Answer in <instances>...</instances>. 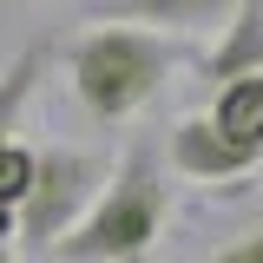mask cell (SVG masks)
<instances>
[{"label": "cell", "mask_w": 263, "mask_h": 263, "mask_svg": "<svg viewBox=\"0 0 263 263\" xmlns=\"http://www.w3.org/2000/svg\"><path fill=\"white\" fill-rule=\"evenodd\" d=\"M184 53L191 46L178 33L138 27V20H99L92 33H79L66 46V79H72V99L86 105V119L125 125L171 86Z\"/></svg>", "instance_id": "obj_1"}, {"label": "cell", "mask_w": 263, "mask_h": 263, "mask_svg": "<svg viewBox=\"0 0 263 263\" xmlns=\"http://www.w3.org/2000/svg\"><path fill=\"white\" fill-rule=\"evenodd\" d=\"M171 224V178H164V152L158 145H125L112 178L99 184L92 211L53 243V257L66 263H145L152 243Z\"/></svg>", "instance_id": "obj_2"}, {"label": "cell", "mask_w": 263, "mask_h": 263, "mask_svg": "<svg viewBox=\"0 0 263 263\" xmlns=\"http://www.w3.org/2000/svg\"><path fill=\"white\" fill-rule=\"evenodd\" d=\"M105 178H112V164L92 158V152H72V145L33 152V184L20 197V237L33 250H53L66 230L92 211V197H99Z\"/></svg>", "instance_id": "obj_3"}, {"label": "cell", "mask_w": 263, "mask_h": 263, "mask_svg": "<svg viewBox=\"0 0 263 263\" xmlns=\"http://www.w3.org/2000/svg\"><path fill=\"white\" fill-rule=\"evenodd\" d=\"M164 164L178 178L204 184V191H243L263 171V145H230L204 112H191V119H178L171 138H164Z\"/></svg>", "instance_id": "obj_4"}, {"label": "cell", "mask_w": 263, "mask_h": 263, "mask_svg": "<svg viewBox=\"0 0 263 263\" xmlns=\"http://www.w3.org/2000/svg\"><path fill=\"white\" fill-rule=\"evenodd\" d=\"M243 72H263V0H237V13L217 27V46L204 53V79L211 86L243 79Z\"/></svg>", "instance_id": "obj_5"}, {"label": "cell", "mask_w": 263, "mask_h": 263, "mask_svg": "<svg viewBox=\"0 0 263 263\" xmlns=\"http://www.w3.org/2000/svg\"><path fill=\"white\" fill-rule=\"evenodd\" d=\"M230 13H237V0H119V7H105L99 20H138V27H158V33L191 40V33H217Z\"/></svg>", "instance_id": "obj_6"}, {"label": "cell", "mask_w": 263, "mask_h": 263, "mask_svg": "<svg viewBox=\"0 0 263 263\" xmlns=\"http://www.w3.org/2000/svg\"><path fill=\"white\" fill-rule=\"evenodd\" d=\"M204 119L224 132L230 145H263V72H243V79L211 86V112Z\"/></svg>", "instance_id": "obj_7"}, {"label": "cell", "mask_w": 263, "mask_h": 263, "mask_svg": "<svg viewBox=\"0 0 263 263\" xmlns=\"http://www.w3.org/2000/svg\"><path fill=\"white\" fill-rule=\"evenodd\" d=\"M46 66H53V40H33V46H20L13 60L0 66V145L20 138V119H27V105H33V92H40V79H46Z\"/></svg>", "instance_id": "obj_8"}, {"label": "cell", "mask_w": 263, "mask_h": 263, "mask_svg": "<svg viewBox=\"0 0 263 263\" xmlns=\"http://www.w3.org/2000/svg\"><path fill=\"white\" fill-rule=\"evenodd\" d=\"M27 184H33V145H20V138H7L0 145V197L20 211V197H27Z\"/></svg>", "instance_id": "obj_9"}, {"label": "cell", "mask_w": 263, "mask_h": 263, "mask_svg": "<svg viewBox=\"0 0 263 263\" xmlns=\"http://www.w3.org/2000/svg\"><path fill=\"white\" fill-rule=\"evenodd\" d=\"M204 263H263V230H243V237H230L224 250H211Z\"/></svg>", "instance_id": "obj_10"}, {"label": "cell", "mask_w": 263, "mask_h": 263, "mask_svg": "<svg viewBox=\"0 0 263 263\" xmlns=\"http://www.w3.org/2000/svg\"><path fill=\"white\" fill-rule=\"evenodd\" d=\"M13 230H20V211H13V204L0 197V243H13Z\"/></svg>", "instance_id": "obj_11"}, {"label": "cell", "mask_w": 263, "mask_h": 263, "mask_svg": "<svg viewBox=\"0 0 263 263\" xmlns=\"http://www.w3.org/2000/svg\"><path fill=\"white\" fill-rule=\"evenodd\" d=\"M105 7H119V0H92V13H105Z\"/></svg>", "instance_id": "obj_12"}, {"label": "cell", "mask_w": 263, "mask_h": 263, "mask_svg": "<svg viewBox=\"0 0 263 263\" xmlns=\"http://www.w3.org/2000/svg\"><path fill=\"white\" fill-rule=\"evenodd\" d=\"M0 263H13V243H0Z\"/></svg>", "instance_id": "obj_13"}]
</instances>
